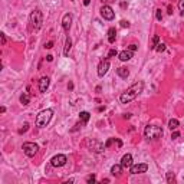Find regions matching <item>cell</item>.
Here are the masks:
<instances>
[{"label":"cell","mask_w":184,"mask_h":184,"mask_svg":"<svg viewBox=\"0 0 184 184\" xmlns=\"http://www.w3.org/2000/svg\"><path fill=\"white\" fill-rule=\"evenodd\" d=\"M137 48H138V46H137V45H130V46H128V49H130V51H132V52H134V51H137Z\"/></svg>","instance_id":"1f68e13d"},{"label":"cell","mask_w":184,"mask_h":184,"mask_svg":"<svg viewBox=\"0 0 184 184\" xmlns=\"http://www.w3.org/2000/svg\"><path fill=\"white\" fill-rule=\"evenodd\" d=\"M108 69H109V59L107 58V59L101 61V63H99V66H98V75L104 76L107 72H108Z\"/></svg>","instance_id":"9c48e42d"},{"label":"cell","mask_w":184,"mask_h":184,"mask_svg":"<svg viewBox=\"0 0 184 184\" xmlns=\"http://www.w3.org/2000/svg\"><path fill=\"white\" fill-rule=\"evenodd\" d=\"M144 135H145V138H148V140L161 138L162 128L158 127V125H147V127H145V131H144Z\"/></svg>","instance_id":"3957f363"},{"label":"cell","mask_w":184,"mask_h":184,"mask_svg":"<svg viewBox=\"0 0 184 184\" xmlns=\"http://www.w3.org/2000/svg\"><path fill=\"white\" fill-rule=\"evenodd\" d=\"M122 165L121 164H115V165H112V168H111V174L114 175V177H119L121 173H122Z\"/></svg>","instance_id":"5bb4252c"},{"label":"cell","mask_w":184,"mask_h":184,"mask_svg":"<svg viewBox=\"0 0 184 184\" xmlns=\"http://www.w3.org/2000/svg\"><path fill=\"white\" fill-rule=\"evenodd\" d=\"M71 23H72V14H71V13H66L65 16H63V19H62V27H63L65 32H69Z\"/></svg>","instance_id":"30bf717a"},{"label":"cell","mask_w":184,"mask_h":184,"mask_svg":"<svg viewBox=\"0 0 184 184\" xmlns=\"http://www.w3.org/2000/svg\"><path fill=\"white\" fill-rule=\"evenodd\" d=\"M148 170V164L142 162V164H135L131 165V174H141V173H147Z\"/></svg>","instance_id":"ba28073f"},{"label":"cell","mask_w":184,"mask_h":184,"mask_svg":"<svg viewBox=\"0 0 184 184\" xmlns=\"http://www.w3.org/2000/svg\"><path fill=\"white\" fill-rule=\"evenodd\" d=\"M142 89H144V82L138 81V82H135L132 87H130L121 97H119V101H121L122 104H128V102L134 101L135 98L140 95L141 92H142Z\"/></svg>","instance_id":"6da1fadb"},{"label":"cell","mask_w":184,"mask_h":184,"mask_svg":"<svg viewBox=\"0 0 184 184\" xmlns=\"http://www.w3.org/2000/svg\"><path fill=\"white\" fill-rule=\"evenodd\" d=\"M158 40H160V39H158V35H154V38H152V49H155V46H157V45H158Z\"/></svg>","instance_id":"603a6c76"},{"label":"cell","mask_w":184,"mask_h":184,"mask_svg":"<svg viewBox=\"0 0 184 184\" xmlns=\"http://www.w3.org/2000/svg\"><path fill=\"white\" fill-rule=\"evenodd\" d=\"M121 165H122L124 168H128V167L131 168V165H132V155H131V154H125V155L121 158Z\"/></svg>","instance_id":"7c38bea8"},{"label":"cell","mask_w":184,"mask_h":184,"mask_svg":"<svg viewBox=\"0 0 184 184\" xmlns=\"http://www.w3.org/2000/svg\"><path fill=\"white\" fill-rule=\"evenodd\" d=\"M1 45H6V35L1 33Z\"/></svg>","instance_id":"d6a6232c"},{"label":"cell","mask_w":184,"mask_h":184,"mask_svg":"<svg viewBox=\"0 0 184 184\" xmlns=\"http://www.w3.org/2000/svg\"><path fill=\"white\" fill-rule=\"evenodd\" d=\"M71 48H72V40H71V38L68 36V38H66V42H65V49H63V55H65V56H69Z\"/></svg>","instance_id":"2e32d148"},{"label":"cell","mask_w":184,"mask_h":184,"mask_svg":"<svg viewBox=\"0 0 184 184\" xmlns=\"http://www.w3.org/2000/svg\"><path fill=\"white\" fill-rule=\"evenodd\" d=\"M95 181H97V178H95V175H94V174H92V175H88L87 177V183H95Z\"/></svg>","instance_id":"d4e9b609"},{"label":"cell","mask_w":184,"mask_h":184,"mask_svg":"<svg viewBox=\"0 0 184 184\" xmlns=\"http://www.w3.org/2000/svg\"><path fill=\"white\" fill-rule=\"evenodd\" d=\"M0 112H1V114H3V112H6V108H4V107H1V108H0Z\"/></svg>","instance_id":"f35d334b"},{"label":"cell","mask_w":184,"mask_h":184,"mask_svg":"<svg viewBox=\"0 0 184 184\" xmlns=\"http://www.w3.org/2000/svg\"><path fill=\"white\" fill-rule=\"evenodd\" d=\"M27 128H29V124H23V127L19 130V134H23V132H26L27 131Z\"/></svg>","instance_id":"484cf974"},{"label":"cell","mask_w":184,"mask_h":184,"mask_svg":"<svg viewBox=\"0 0 184 184\" xmlns=\"http://www.w3.org/2000/svg\"><path fill=\"white\" fill-rule=\"evenodd\" d=\"M42 22H43V16L40 10H33L30 13V26L35 32H38L42 27Z\"/></svg>","instance_id":"277c9868"},{"label":"cell","mask_w":184,"mask_h":184,"mask_svg":"<svg viewBox=\"0 0 184 184\" xmlns=\"http://www.w3.org/2000/svg\"><path fill=\"white\" fill-rule=\"evenodd\" d=\"M178 137H180V132H178V131H175V130H174V132L171 134V138H173V140H175V138H178Z\"/></svg>","instance_id":"83f0119b"},{"label":"cell","mask_w":184,"mask_h":184,"mask_svg":"<svg viewBox=\"0 0 184 184\" xmlns=\"http://www.w3.org/2000/svg\"><path fill=\"white\" fill-rule=\"evenodd\" d=\"M121 26H122V27H130V22H127V20H121Z\"/></svg>","instance_id":"f1b7e54d"},{"label":"cell","mask_w":184,"mask_h":184,"mask_svg":"<svg viewBox=\"0 0 184 184\" xmlns=\"http://www.w3.org/2000/svg\"><path fill=\"white\" fill-rule=\"evenodd\" d=\"M46 61H48V62H52V61H53V56H52V55H48V56H46Z\"/></svg>","instance_id":"836d02e7"},{"label":"cell","mask_w":184,"mask_h":184,"mask_svg":"<svg viewBox=\"0 0 184 184\" xmlns=\"http://www.w3.org/2000/svg\"><path fill=\"white\" fill-rule=\"evenodd\" d=\"M108 56H109V58L117 56V51H115V49H111V51H109V53H108Z\"/></svg>","instance_id":"f546056e"},{"label":"cell","mask_w":184,"mask_h":184,"mask_svg":"<svg viewBox=\"0 0 184 184\" xmlns=\"http://www.w3.org/2000/svg\"><path fill=\"white\" fill-rule=\"evenodd\" d=\"M89 3H91V0H84V4H85V6H89Z\"/></svg>","instance_id":"74e56055"},{"label":"cell","mask_w":184,"mask_h":184,"mask_svg":"<svg viewBox=\"0 0 184 184\" xmlns=\"http://www.w3.org/2000/svg\"><path fill=\"white\" fill-rule=\"evenodd\" d=\"M115 38H117V30H115V27H111L108 30V42L109 43H114Z\"/></svg>","instance_id":"e0dca14e"},{"label":"cell","mask_w":184,"mask_h":184,"mask_svg":"<svg viewBox=\"0 0 184 184\" xmlns=\"http://www.w3.org/2000/svg\"><path fill=\"white\" fill-rule=\"evenodd\" d=\"M45 48H46V49H52V48H53V42H52V40L48 42V43L45 45Z\"/></svg>","instance_id":"4dcf8cb0"},{"label":"cell","mask_w":184,"mask_h":184,"mask_svg":"<svg viewBox=\"0 0 184 184\" xmlns=\"http://www.w3.org/2000/svg\"><path fill=\"white\" fill-rule=\"evenodd\" d=\"M168 128H170L171 131L177 130V128H178V121H177V119H170V122H168Z\"/></svg>","instance_id":"d6986e66"},{"label":"cell","mask_w":184,"mask_h":184,"mask_svg":"<svg viewBox=\"0 0 184 184\" xmlns=\"http://www.w3.org/2000/svg\"><path fill=\"white\" fill-rule=\"evenodd\" d=\"M155 17H157V20H162L161 9H157V10H155Z\"/></svg>","instance_id":"cb8c5ba5"},{"label":"cell","mask_w":184,"mask_h":184,"mask_svg":"<svg viewBox=\"0 0 184 184\" xmlns=\"http://www.w3.org/2000/svg\"><path fill=\"white\" fill-rule=\"evenodd\" d=\"M117 74H118L121 78H124V79H127L128 78V75H130V71L127 69V68H124V66H121V68H118L117 69Z\"/></svg>","instance_id":"9a60e30c"},{"label":"cell","mask_w":184,"mask_h":184,"mask_svg":"<svg viewBox=\"0 0 184 184\" xmlns=\"http://www.w3.org/2000/svg\"><path fill=\"white\" fill-rule=\"evenodd\" d=\"M127 6H128V3H125V1H122V3H121V7H122V9H125Z\"/></svg>","instance_id":"d590c367"},{"label":"cell","mask_w":184,"mask_h":184,"mask_svg":"<svg viewBox=\"0 0 184 184\" xmlns=\"http://www.w3.org/2000/svg\"><path fill=\"white\" fill-rule=\"evenodd\" d=\"M20 102H22V105H27V104H29V95H27V94L20 95Z\"/></svg>","instance_id":"ffe728a7"},{"label":"cell","mask_w":184,"mask_h":184,"mask_svg":"<svg viewBox=\"0 0 184 184\" xmlns=\"http://www.w3.org/2000/svg\"><path fill=\"white\" fill-rule=\"evenodd\" d=\"M89 118H91V114H89L88 111H82V112L79 114V119H81L82 124H87L88 121H89Z\"/></svg>","instance_id":"ac0fdd59"},{"label":"cell","mask_w":184,"mask_h":184,"mask_svg":"<svg viewBox=\"0 0 184 184\" xmlns=\"http://www.w3.org/2000/svg\"><path fill=\"white\" fill-rule=\"evenodd\" d=\"M23 152L27 155V157H35L38 151H39V147H38V144H35V142H25L23 144Z\"/></svg>","instance_id":"5b68a950"},{"label":"cell","mask_w":184,"mask_h":184,"mask_svg":"<svg viewBox=\"0 0 184 184\" xmlns=\"http://www.w3.org/2000/svg\"><path fill=\"white\" fill-rule=\"evenodd\" d=\"M49 84H51V79L48 76H42L40 81H39V91L40 92H46V89L49 88Z\"/></svg>","instance_id":"8fae6325"},{"label":"cell","mask_w":184,"mask_h":184,"mask_svg":"<svg viewBox=\"0 0 184 184\" xmlns=\"http://www.w3.org/2000/svg\"><path fill=\"white\" fill-rule=\"evenodd\" d=\"M167 181L170 184L175 183V174L174 173H167Z\"/></svg>","instance_id":"44dd1931"},{"label":"cell","mask_w":184,"mask_h":184,"mask_svg":"<svg viewBox=\"0 0 184 184\" xmlns=\"http://www.w3.org/2000/svg\"><path fill=\"white\" fill-rule=\"evenodd\" d=\"M131 58H132V51H130V49H127V51H122V52L119 53V59H121L122 62H127V61H130Z\"/></svg>","instance_id":"4fadbf2b"},{"label":"cell","mask_w":184,"mask_h":184,"mask_svg":"<svg viewBox=\"0 0 184 184\" xmlns=\"http://www.w3.org/2000/svg\"><path fill=\"white\" fill-rule=\"evenodd\" d=\"M68 161V158H66V155L63 154H58V155H55L52 157V160H51V164L53 165V167H63Z\"/></svg>","instance_id":"52a82bcc"},{"label":"cell","mask_w":184,"mask_h":184,"mask_svg":"<svg viewBox=\"0 0 184 184\" xmlns=\"http://www.w3.org/2000/svg\"><path fill=\"white\" fill-rule=\"evenodd\" d=\"M168 14H173V7L171 6H168Z\"/></svg>","instance_id":"8d00e7d4"},{"label":"cell","mask_w":184,"mask_h":184,"mask_svg":"<svg viewBox=\"0 0 184 184\" xmlns=\"http://www.w3.org/2000/svg\"><path fill=\"white\" fill-rule=\"evenodd\" d=\"M101 16H102L104 19H107V20H112V19L115 17V12L112 10L111 6L104 4V6L101 7Z\"/></svg>","instance_id":"8992f818"},{"label":"cell","mask_w":184,"mask_h":184,"mask_svg":"<svg viewBox=\"0 0 184 184\" xmlns=\"http://www.w3.org/2000/svg\"><path fill=\"white\" fill-rule=\"evenodd\" d=\"M104 4H109V3H112V1H115V0H101Z\"/></svg>","instance_id":"e575fe53"},{"label":"cell","mask_w":184,"mask_h":184,"mask_svg":"<svg viewBox=\"0 0 184 184\" xmlns=\"http://www.w3.org/2000/svg\"><path fill=\"white\" fill-rule=\"evenodd\" d=\"M52 115H53V111H52V109H43V111H40V112L38 114V117H36V125L40 127V128L46 127V125L51 122Z\"/></svg>","instance_id":"7a4b0ae2"},{"label":"cell","mask_w":184,"mask_h":184,"mask_svg":"<svg viewBox=\"0 0 184 184\" xmlns=\"http://www.w3.org/2000/svg\"><path fill=\"white\" fill-rule=\"evenodd\" d=\"M178 9L183 12V14H184V0H180V1H178Z\"/></svg>","instance_id":"4316f807"},{"label":"cell","mask_w":184,"mask_h":184,"mask_svg":"<svg viewBox=\"0 0 184 184\" xmlns=\"http://www.w3.org/2000/svg\"><path fill=\"white\" fill-rule=\"evenodd\" d=\"M155 51H157V52H164V51H165V45L158 43L157 46H155Z\"/></svg>","instance_id":"7402d4cb"}]
</instances>
